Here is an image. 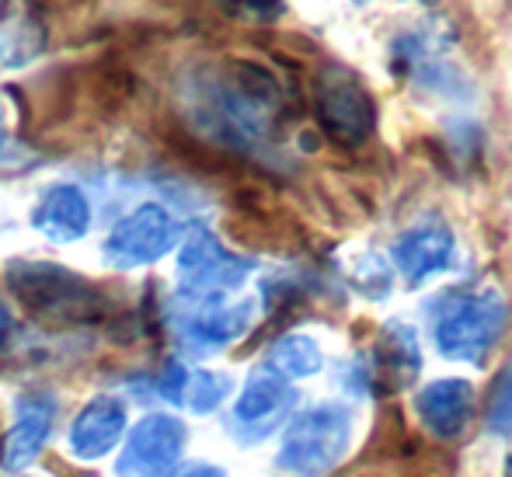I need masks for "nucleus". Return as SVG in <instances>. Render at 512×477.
<instances>
[{"mask_svg":"<svg viewBox=\"0 0 512 477\" xmlns=\"http://www.w3.org/2000/svg\"><path fill=\"white\" fill-rule=\"evenodd\" d=\"M178 237H182V227L175 216L157 202H143L112 227L105 241V258L115 269H140L168 255Z\"/></svg>","mask_w":512,"mask_h":477,"instance_id":"5","label":"nucleus"},{"mask_svg":"<svg viewBox=\"0 0 512 477\" xmlns=\"http://www.w3.org/2000/svg\"><path fill=\"white\" fill-rule=\"evenodd\" d=\"M502 477H512V457L506 460V471H502Z\"/></svg>","mask_w":512,"mask_h":477,"instance_id":"22","label":"nucleus"},{"mask_svg":"<svg viewBox=\"0 0 512 477\" xmlns=\"http://www.w3.org/2000/svg\"><path fill=\"white\" fill-rule=\"evenodd\" d=\"M352 443V415L342 404H317L290 422L279 467L290 477H324L335 471Z\"/></svg>","mask_w":512,"mask_h":477,"instance_id":"3","label":"nucleus"},{"mask_svg":"<svg viewBox=\"0 0 512 477\" xmlns=\"http://www.w3.org/2000/svg\"><path fill=\"white\" fill-rule=\"evenodd\" d=\"M269 370H276L283 380H300V377H314L321 370V349H317L314 338L307 335H286L272 345L269 352Z\"/></svg>","mask_w":512,"mask_h":477,"instance_id":"16","label":"nucleus"},{"mask_svg":"<svg viewBox=\"0 0 512 477\" xmlns=\"http://www.w3.org/2000/svg\"><path fill=\"white\" fill-rule=\"evenodd\" d=\"M56 422V401L46 394H25L14 404V425L0 446V460L7 471H25L39 450L46 446L49 432Z\"/></svg>","mask_w":512,"mask_h":477,"instance_id":"10","label":"nucleus"},{"mask_svg":"<svg viewBox=\"0 0 512 477\" xmlns=\"http://www.w3.org/2000/svg\"><path fill=\"white\" fill-rule=\"evenodd\" d=\"M185 450V425L175 415H154L140 418L115 460L119 477H164L178 464Z\"/></svg>","mask_w":512,"mask_h":477,"instance_id":"7","label":"nucleus"},{"mask_svg":"<svg viewBox=\"0 0 512 477\" xmlns=\"http://www.w3.org/2000/svg\"><path fill=\"white\" fill-rule=\"evenodd\" d=\"M251 265L244 258L230 255L213 234L199 230L185 241L178 255V286L182 300H223L230 289L248 279Z\"/></svg>","mask_w":512,"mask_h":477,"instance_id":"6","label":"nucleus"},{"mask_svg":"<svg viewBox=\"0 0 512 477\" xmlns=\"http://www.w3.org/2000/svg\"><path fill=\"white\" fill-rule=\"evenodd\" d=\"M293 404H297V390L290 387V380L262 366L248 377L234 404V432L244 443H258L290 418Z\"/></svg>","mask_w":512,"mask_h":477,"instance_id":"9","label":"nucleus"},{"mask_svg":"<svg viewBox=\"0 0 512 477\" xmlns=\"http://www.w3.org/2000/svg\"><path fill=\"white\" fill-rule=\"evenodd\" d=\"M506 331V300L495 289H474V293H450L436 310L432 335L439 352L453 363H485L488 352L499 345Z\"/></svg>","mask_w":512,"mask_h":477,"instance_id":"1","label":"nucleus"},{"mask_svg":"<svg viewBox=\"0 0 512 477\" xmlns=\"http://www.w3.org/2000/svg\"><path fill=\"white\" fill-rule=\"evenodd\" d=\"M394 262L411 286H422L429 276L450 269L453 262V234L443 220H425L411 227L394 244Z\"/></svg>","mask_w":512,"mask_h":477,"instance_id":"11","label":"nucleus"},{"mask_svg":"<svg viewBox=\"0 0 512 477\" xmlns=\"http://www.w3.org/2000/svg\"><path fill=\"white\" fill-rule=\"evenodd\" d=\"M7 331H11V317H7L4 303H0V345L7 342Z\"/></svg>","mask_w":512,"mask_h":477,"instance_id":"20","label":"nucleus"},{"mask_svg":"<svg viewBox=\"0 0 512 477\" xmlns=\"http://www.w3.org/2000/svg\"><path fill=\"white\" fill-rule=\"evenodd\" d=\"M317 119L324 133L342 147H359L377 126V112L366 88L342 67H324L317 74Z\"/></svg>","mask_w":512,"mask_h":477,"instance_id":"4","label":"nucleus"},{"mask_svg":"<svg viewBox=\"0 0 512 477\" xmlns=\"http://www.w3.org/2000/svg\"><path fill=\"white\" fill-rule=\"evenodd\" d=\"M230 387L234 380L227 373H209V370H189L185 377V387H182V404L196 415H209L216 411L223 401H227Z\"/></svg>","mask_w":512,"mask_h":477,"instance_id":"17","label":"nucleus"},{"mask_svg":"<svg viewBox=\"0 0 512 477\" xmlns=\"http://www.w3.org/2000/svg\"><path fill=\"white\" fill-rule=\"evenodd\" d=\"M32 227L56 244L81 241L91 227V202L77 185H49L32 209Z\"/></svg>","mask_w":512,"mask_h":477,"instance_id":"12","label":"nucleus"},{"mask_svg":"<svg viewBox=\"0 0 512 477\" xmlns=\"http://www.w3.org/2000/svg\"><path fill=\"white\" fill-rule=\"evenodd\" d=\"M4 147H7V126H4V108H0V157H4Z\"/></svg>","mask_w":512,"mask_h":477,"instance_id":"21","label":"nucleus"},{"mask_svg":"<svg viewBox=\"0 0 512 477\" xmlns=\"http://www.w3.org/2000/svg\"><path fill=\"white\" fill-rule=\"evenodd\" d=\"M418 345H415V335L405 324H391V328L380 335V345H377V380L380 387H405V383L415 380L418 373Z\"/></svg>","mask_w":512,"mask_h":477,"instance_id":"15","label":"nucleus"},{"mask_svg":"<svg viewBox=\"0 0 512 477\" xmlns=\"http://www.w3.org/2000/svg\"><path fill=\"white\" fill-rule=\"evenodd\" d=\"M422 425L439 439H457L471 425L474 390L464 380H436L415 397Z\"/></svg>","mask_w":512,"mask_h":477,"instance_id":"14","label":"nucleus"},{"mask_svg":"<svg viewBox=\"0 0 512 477\" xmlns=\"http://www.w3.org/2000/svg\"><path fill=\"white\" fill-rule=\"evenodd\" d=\"M251 303H227L223 300H182L175 314V331L189 352L209 356L227 345H234L251 328Z\"/></svg>","mask_w":512,"mask_h":477,"instance_id":"8","label":"nucleus"},{"mask_svg":"<svg viewBox=\"0 0 512 477\" xmlns=\"http://www.w3.org/2000/svg\"><path fill=\"white\" fill-rule=\"evenodd\" d=\"M488 425L495 432H512V366L495 380L492 404H488Z\"/></svg>","mask_w":512,"mask_h":477,"instance_id":"18","label":"nucleus"},{"mask_svg":"<svg viewBox=\"0 0 512 477\" xmlns=\"http://www.w3.org/2000/svg\"><path fill=\"white\" fill-rule=\"evenodd\" d=\"M126 436V404L119 397H95L70 425V450L81 460L108 457Z\"/></svg>","mask_w":512,"mask_h":477,"instance_id":"13","label":"nucleus"},{"mask_svg":"<svg viewBox=\"0 0 512 477\" xmlns=\"http://www.w3.org/2000/svg\"><path fill=\"white\" fill-rule=\"evenodd\" d=\"M171 477H227V474L213 464H185L182 471H175Z\"/></svg>","mask_w":512,"mask_h":477,"instance_id":"19","label":"nucleus"},{"mask_svg":"<svg viewBox=\"0 0 512 477\" xmlns=\"http://www.w3.org/2000/svg\"><path fill=\"white\" fill-rule=\"evenodd\" d=\"M14 296L32 314L60 324H88L105 314V296L88 279L74 276L63 265L49 262H18L7 272Z\"/></svg>","mask_w":512,"mask_h":477,"instance_id":"2","label":"nucleus"}]
</instances>
